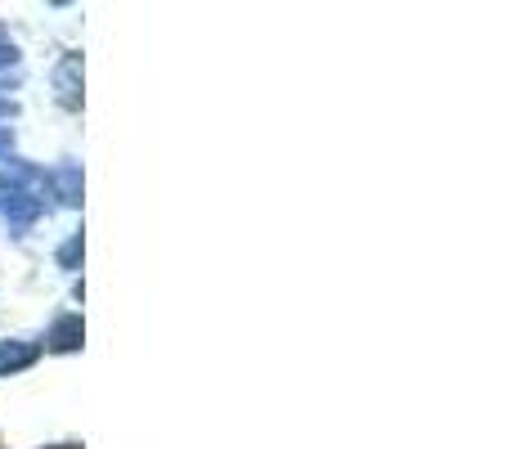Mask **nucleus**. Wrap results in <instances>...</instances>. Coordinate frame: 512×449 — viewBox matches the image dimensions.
<instances>
[{
    "mask_svg": "<svg viewBox=\"0 0 512 449\" xmlns=\"http://www.w3.org/2000/svg\"><path fill=\"white\" fill-rule=\"evenodd\" d=\"M36 360V346H0V373H18V369H27V364Z\"/></svg>",
    "mask_w": 512,
    "mask_h": 449,
    "instance_id": "nucleus-1",
    "label": "nucleus"
},
{
    "mask_svg": "<svg viewBox=\"0 0 512 449\" xmlns=\"http://www.w3.org/2000/svg\"><path fill=\"white\" fill-rule=\"evenodd\" d=\"M54 185H59V198H63V203H77V198H81V171H77V167L54 171Z\"/></svg>",
    "mask_w": 512,
    "mask_h": 449,
    "instance_id": "nucleus-2",
    "label": "nucleus"
},
{
    "mask_svg": "<svg viewBox=\"0 0 512 449\" xmlns=\"http://www.w3.org/2000/svg\"><path fill=\"white\" fill-rule=\"evenodd\" d=\"M77 342H81V319H63V324L54 328V346H59V351H72Z\"/></svg>",
    "mask_w": 512,
    "mask_h": 449,
    "instance_id": "nucleus-3",
    "label": "nucleus"
},
{
    "mask_svg": "<svg viewBox=\"0 0 512 449\" xmlns=\"http://www.w3.org/2000/svg\"><path fill=\"white\" fill-rule=\"evenodd\" d=\"M5 113H9V104H0V117H5Z\"/></svg>",
    "mask_w": 512,
    "mask_h": 449,
    "instance_id": "nucleus-4",
    "label": "nucleus"
}]
</instances>
